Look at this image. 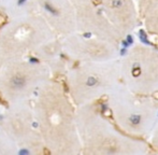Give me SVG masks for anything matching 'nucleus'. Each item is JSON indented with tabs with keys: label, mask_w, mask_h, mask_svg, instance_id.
I'll list each match as a JSON object with an SVG mask.
<instances>
[{
	"label": "nucleus",
	"mask_w": 158,
	"mask_h": 155,
	"mask_svg": "<svg viewBox=\"0 0 158 155\" xmlns=\"http://www.w3.org/2000/svg\"><path fill=\"white\" fill-rule=\"evenodd\" d=\"M51 76L37 59L10 61L0 68V95L8 103L30 100Z\"/></svg>",
	"instance_id": "3"
},
{
	"label": "nucleus",
	"mask_w": 158,
	"mask_h": 155,
	"mask_svg": "<svg viewBox=\"0 0 158 155\" xmlns=\"http://www.w3.org/2000/svg\"><path fill=\"white\" fill-rule=\"evenodd\" d=\"M31 105L45 151L57 155L77 152L72 107L62 84L48 79L36 93Z\"/></svg>",
	"instance_id": "1"
},
{
	"label": "nucleus",
	"mask_w": 158,
	"mask_h": 155,
	"mask_svg": "<svg viewBox=\"0 0 158 155\" xmlns=\"http://www.w3.org/2000/svg\"><path fill=\"white\" fill-rule=\"evenodd\" d=\"M112 1V7H114V8H117V7H121L122 5H123V1L122 0H111Z\"/></svg>",
	"instance_id": "11"
},
{
	"label": "nucleus",
	"mask_w": 158,
	"mask_h": 155,
	"mask_svg": "<svg viewBox=\"0 0 158 155\" xmlns=\"http://www.w3.org/2000/svg\"><path fill=\"white\" fill-rule=\"evenodd\" d=\"M0 127L16 144L21 154L38 155L45 152L30 100L8 103L0 115Z\"/></svg>",
	"instance_id": "4"
},
{
	"label": "nucleus",
	"mask_w": 158,
	"mask_h": 155,
	"mask_svg": "<svg viewBox=\"0 0 158 155\" xmlns=\"http://www.w3.org/2000/svg\"><path fill=\"white\" fill-rule=\"evenodd\" d=\"M21 154L16 144L9 138V136L0 127V155Z\"/></svg>",
	"instance_id": "8"
},
{
	"label": "nucleus",
	"mask_w": 158,
	"mask_h": 155,
	"mask_svg": "<svg viewBox=\"0 0 158 155\" xmlns=\"http://www.w3.org/2000/svg\"><path fill=\"white\" fill-rule=\"evenodd\" d=\"M56 35L39 14L9 18L0 28V68L10 61L27 58Z\"/></svg>",
	"instance_id": "2"
},
{
	"label": "nucleus",
	"mask_w": 158,
	"mask_h": 155,
	"mask_svg": "<svg viewBox=\"0 0 158 155\" xmlns=\"http://www.w3.org/2000/svg\"><path fill=\"white\" fill-rule=\"evenodd\" d=\"M37 14L57 36H68L75 26L74 13L68 0H40Z\"/></svg>",
	"instance_id": "5"
},
{
	"label": "nucleus",
	"mask_w": 158,
	"mask_h": 155,
	"mask_svg": "<svg viewBox=\"0 0 158 155\" xmlns=\"http://www.w3.org/2000/svg\"><path fill=\"white\" fill-rule=\"evenodd\" d=\"M140 73H141V68H136V69L134 68V70H132V76H140Z\"/></svg>",
	"instance_id": "12"
},
{
	"label": "nucleus",
	"mask_w": 158,
	"mask_h": 155,
	"mask_svg": "<svg viewBox=\"0 0 158 155\" xmlns=\"http://www.w3.org/2000/svg\"><path fill=\"white\" fill-rule=\"evenodd\" d=\"M141 115L139 114H132V115L129 116V123L132 125V126H137L141 123Z\"/></svg>",
	"instance_id": "9"
},
{
	"label": "nucleus",
	"mask_w": 158,
	"mask_h": 155,
	"mask_svg": "<svg viewBox=\"0 0 158 155\" xmlns=\"http://www.w3.org/2000/svg\"><path fill=\"white\" fill-rule=\"evenodd\" d=\"M154 97H155V98H157V99H158V92H156L155 94H154Z\"/></svg>",
	"instance_id": "14"
},
{
	"label": "nucleus",
	"mask_w": 158,
	"mask_h": 155,
	"mask_svg": "<svg viewBox=\"0 0 158 155\" xmlns=\"http://www.w3.org/2000/svg\"><path fill=\"white\" fill-rule=\"evenodd\" d=\"M40 0H9L5 14L8 18L36 14Z\"/></svg>",
	"instance_id": "7"
},
{
	"label": "nucleus",
	"mask_w": 158,
	"mask_h": 155,
	"mask_svg": "<svg viewBox=\"0 0 158 155\" xmlns=\"http://www.w3.org/2000/svg\"><path fill=\"white\" fill-rule=\"evenodd\" d=\"M64 50L62 42L57 38H52L47 40L40 46H38L32 53L38 61L43 64L51 74H60L64 69Z\"/></svg>",
	"instance_id": "6"
},
{
	"label": "nucleus",
	"mask_w": 158,
	"mask_h": 155,
	"mask_svg": "<svg viewBox=\"0 0 158 155\" xmlns=\"http://www.w3.org/2000/svg\"><path fill=\"white\" fill-rule=\"evenodd\" d=\"M126 41H127L128 43H129V45H130V44L134 43V40H132V37H131V36H127V38H126Z\"/></svg>",
	"instance_id": "13"
},
{
	"label": "nucleus",
	"mask_w": 158,
	"mask_h": 155,
	"mask_svg": "<svg viewBox=\"0 0 158 155\" xmlns=\"http://www.w3.org/2000/svg\"><path fill=\"white\" fill-rule=\"evenodd\" d=\"M9 3V0H0V13L5 14V11L7 9V6Z\"/></svg>",
	"instance_id": "10"
}]
</instances>
